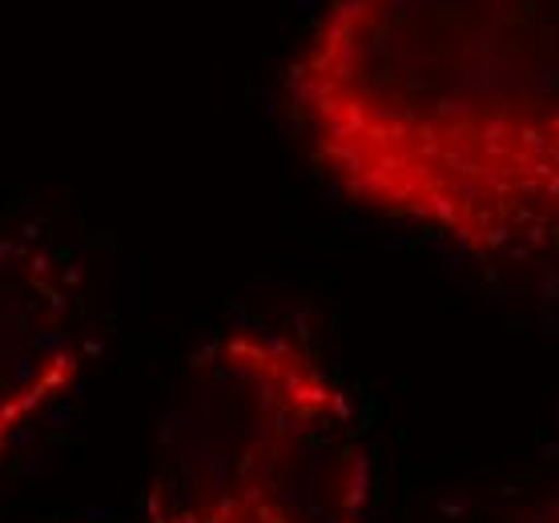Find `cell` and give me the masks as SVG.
<instances>
[{"mask_svg": "<svg viewBox=\"0 0 559 523\" xmlns=\"http://www.w3.org/2000/svg\"><path fill=\"white\" fill-rule=\"evenodd\" d=\"M90 350L73 254L37 226L0 230V455L76 383Z\"/></svg>", "mask_w": 559, "mask_h": 523, "instance_id": "obj_3", "label": "cell"}, {"mask_svg": "<svg viewBox=\"0 0 559 523\" xmlns=\"http://www.w3.org/2000/svg\"><path fill=\"white\" fill-rule=\"evenodd\" d=\"M286 93L346 198L559 278V0H334Z\"/></svg>", "mask_w": 559, "mask_h": 523, "instance_id": "obj_1", "label": "cell"}, {"mask_svg": "<svg viewBox=\"0 0 559 523\" xmlns=\"http://www.w3.org/2000/svg\"><path fill=\"white\" fill-rule=\"evenodd\" d=\"M362 411L298 334L242 322L190 358L145 491L150 523H367Z\"/></svg>", "mask_w": 559, "mask_h": 523, "instance_id": "obj_2", "label": "cell"}]
</instances>
